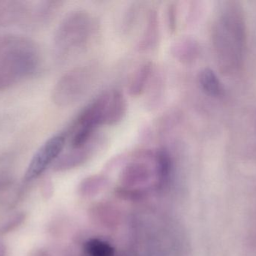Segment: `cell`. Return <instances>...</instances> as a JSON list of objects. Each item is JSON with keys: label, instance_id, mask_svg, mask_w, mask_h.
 Listing matches in <instances>:
<instances>
[{"label": "cell", "instance_id": "cell-1", "mask_svg": "<svg viewBox=\"0 0 256 256\" xmlns=\"http://www.w3.org/2000/svg\"><path fill=\"white\" fill-rule=\"evenodd\" d=\"M40 65V51L31 39L18 35L0 36V91L27 81Z\"/></svg>", "mask_w": 256, "mask_h": 256}, {"label": "cell", "instance_id": "cell-2", "mask_svg": "<svg viewBox=\"0 0 256 256\" xmlns=\"http://www.w3.org/2000/svg\"><path fill=\"white\" fill-rule=\"evenodd\" d=\"M97 21L84 10H74L60 21L54 36V52L60 61L84 52L97 32Z\"/></svg>", "mask_w": 256, "mask_h": 256}, {"label": "cell", "instance_id": "cell-3", "mask_svg": "<svg viewBox=\"0 0 256 256\" xmlns=\"http://www.w3.org/2000/svg\"><path fill=\"white\" fill-rule=\"evenodd\" d=\"M123 113V104L114 89L98 95L76 117L70 129L96 135L98 128L118 124Z\"/></svg>", "mask_w": 256, "mask_h": 256}, {"label": "cell", "instance_id": "cell-4", "mask_svg": "<svg viewBox=\"0 0 256 256\" xmlns=\"http://www.w3.org/2000/svg\"><path fill=\"white\" fill-rule=\"evenodd\" d=\"M98 69L93 65L76 66L68 71L52 89V99L58 107L78 103L90 91L97 78Z\"/></svg>", "mask_w": 256, "mask_h": 256}, {"label": "cell", "instance_id": "cell-5", "mask_svg": "<svg viewBox=\"0 0 256 256\" xmlns=\"http://www.w3.org/2000/svg\"><path fill=\"white\" fill-rule=\"evenodd\" d=\"M67 130L48 138L34 153L26 171L24 180L31 182L40 177L62 153L68 139Z\"/></svg>", "mask_w": 256, "mask_h": 256}, {"label": "cell", "instance_id": "cell-6", "mask_svg": "<svg viewBox=\"0 0 256 256\" xmlns=\"http://www.w3.org/2000/svg\"><path fill=\"white\" fill-rule=\"evenodd\" d=\"M160 40V24L156 10L149 9L144 18L142 32L136 44L138 52L144 53L154 51L158 48Z\"/></svg>", "mask_w": 256, "mask_h": 256}, {"label": "cell", "instance_id": "cell-7", "mask_svg": "<svg viewBox=\"0 0 256 256\" xmlns=\"http://www.w3.org/2000/svg\"><path fill=\"white\" fill-rule=\"evenodd\" d=\"M154 72V66L150 61L140 63L131 74L128 84L130 96L137 97L146 92Z\"/></svg>", "mask_w": 256, "mask_h": 256}, {"label": "cell", "instance_id": "cell-8", "mask_svg": "<svg viewBox=\"0 0 256 256\" xmlns=\"http://www.w3.org/2000/svg\"><path fill=\"white\" fill-rule=\"evenodd\" d=\"M196 46L195 42L188 38L178 39L170 47L172 57L182 63H188L195 58Z\"/></svg>", "mask_w": 256, "mask_h": 256}, {"label": "cell", "instance_id": "cell-9", "mask_svg": "<svg viewBox=\"0 0 256 256\" xmlns=\"http://www.w3.org/2000/svg\"><path fill=\"white\" fill-rule=\"evenodd\" d=\"M198 81L202 90L208 96L218 97L221 94L222 87L218 76L208 68L202 69L198 75Z\"/></svg>", "mask_w": 256, "mask_h": 256}, {"label": "cell", "instance_id": "cell-10", "mask_svg": "<svg viewBox=\"0 0 256 256\" xmlns=\"http://www.w3.org/2000/svg\"><path fill=\"white\" fill-rule=\"evenodd\" d=\"M142 6L138 3H132L128 6L123 14L121 23V31L124 35L130 34L135 28L141 15Z\"/></svg>", "mask_w": 256, "mask_h": 256}, {"label": "cell", "instance_id": "cell-11", "mask_svg": "<svg viewBox=\"0 0 256 256\" xmlns=\"http://www.w3.org/2000/svg\"><path fill=\"white\" fill-rule=\"evenodd\" d=\"M84 251L88 256H114L115 249L104 240L91 238L84 246Z\"/></svg>", "mask_w": 256, "mask_h": 256}, {"label": "cell", "instance_id": "cell-12", "mask_svg": "<svg viewBox=\"0 0 256 256\" xmlns=\"http://www.w3.org/2000/svg\"><path fill=\"white\" fill-rule=\"evenodd\" d=\"M164 81L160 74H156L154 70L150 84L147 88L150 89L148 102L150 108L156 106L160 102V97L164 93Z\"/></svg>", "mask_w": 256, "mask_h": 256}, {"label": "cell", "instance_id": "cell-13", "mask_svg": "<svg viewBox=\"0 0 256 256\" xmlns=\"http://www.w3.org/2000/svg\"><path fill=\"white\" fill-rule=\"evenodd\" d=\"M166 24L168 32L174 34L177 30L178 20V7L176 3H170L166 9Z\"/></svg>", "mask_w": 256, "mask_h": 256}]
</instances>
